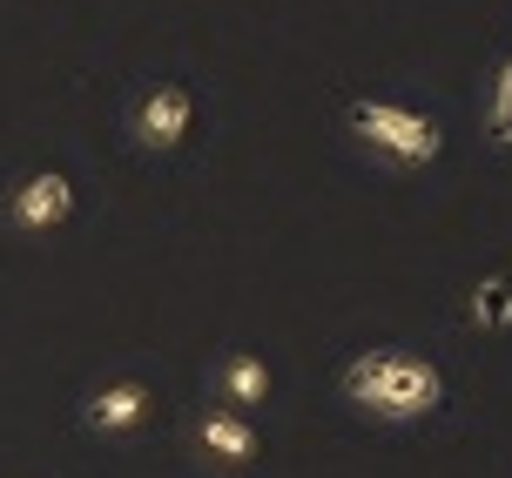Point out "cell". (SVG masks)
<instances>
[{"mask_svg":"<svg viewBox=\"0 0 512 478\" xmlns=\"http://www.w3.org/2000/svg\"><path fill=\"white\" fill-rule=\"evenodd\" d=\"M337 391L384 425H411V418H432L445 404V371L411 351H358L337 371Z\"/></svg>","mask_w":512,"mask_h":478,"instance_id":"obj_1","label":"cell"},{"mask_svg":"<svg viewBox=\"0 0 512 478\" xmlns=\"http://www.w3.org/2000/svg\"><path fill=\"white\" fill-rule=\"evenodd\" d=\"M344 128L378 155L384 169H398V176H418V169H432L438 155H445V122L425 115V108H405V101L358 95L344 108Z\"/></svg>","mask_w":512,"mask_h":478,"instance_id":"obj_2","label":"cell"},{"mask_svg":"<svg viewBox=\"0 0 512 478\" xmlns=\"http://www.w3.org/2000/svg\"><path fill=\"white\" fill-rule=\"evenodd\" d=\"M189 128H196V88H189V81H155L149 95L135 101L128 135H135L149 155H169V149L189 142Z\"/></svg>","mask_w":512,"mask_h":478,"instance_id":"obj_3","label":"cell"},{"mask_svg":"<svg viewBox=\"0 0 512 478\" xmlns=\"http://www.w3.org/2000/svg\"><path fill=\"white\" fill-rule=\"evenodd\" d=\"M68 216H75V182L61 169H34V176H21L7 189V223L21 236H54Z\"/></svg>","mask_w":512,"mask_h":478,"instance_id":"obj_4","label":"cell"},{"mask_svg":"<svg viewBox=\"0 0 512 478\" xmlns=\"http://www.w3.org/2000/svg\"><path fill=\"white\" fill-rule=\"evenodd\" d=\"M196 452L216 465V472H250L256 458H263V431H256L250 411H236V404H216L196 418Z\"/></svg>","mask_w":512,"mask_h":478,"instance_id":"obj_5","label":"cell"},{"mask_svg":"<svg viewBox=\"0 0 512 478\" xmlns=\"http://www.w3.org/2000/svg\"><path fill=\"white\" fill-rule=\"evenodd\" d=\"M149 411H155L149 384H142V378H115V384H102L95 398L81 404V425L102 431V438H128V431L149 425Z\"/></svg>","mask_w":512,"mask_h":478,"instance_id":"obj_6","label":"cell"},{"mask_svg":"<svg viewBox=\"0 0 512 478\" xmlns=\"http://www.w3.org/2000/svg\"><path fill=\"white\" fill-rule=\"evenodd\" d=\"M270 364L256 351H230L223 357V371H216V391H223V404H236V411H250V404H263L270 398Z\"/></svg>","mask_w":512,"mask_h":478,"instance_id":"obj_7","label":"cell"},{"mask_svg":"<svg viewBox=\"0 0 512 478\" xmlns=\"http://www.w3.org/2000/svg\"><path fill=\"white\" fill-rule=\"evenodd\" d=\"M465 324L486 330V337L512 330V270H492V277L472 283V297H465Z\"/></svg>","mask_w":512,"mask_h":478,"instance_id":"obj_8","label":"cell"},{"mask_svg":"<svg viewBox=\"0 0 512 478\" xmlns=\"http://www.w3.org/2000/svg\"><path fill=\"white\" fill-rule=\"evenodd\" d=\"M486 128L512 149V54L499 61V68H492V88H486Z\"/></svg>","mask_w":512,"mask_h":478,"instance_id":"obj_9","label":"cell"}]
</instances>
